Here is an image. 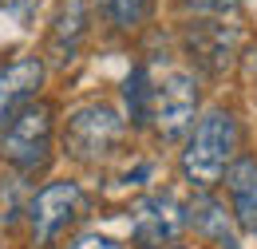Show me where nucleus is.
<instances>
[{
  "instance_id": "obj_3",
  "label": "nucleus",
  "mask_w": 257,
  "mask_h": 249,
  "mask_svg": "<svg viewBox=\"0 0 257 249\" xmlns=\"http://www.w3.org/2000/svg\"><path fill=\"white\" fill-rule=\"evenodd\" d=\"M123 143V119L115 107L107 103H83L67 115L64 123V147L79 162H99V158L115 155Z\"/></svg>"
},
{
  "instance_id": "obj_4",
  "label": "nucleus",
  "mask_w": 257,
  "mask_h": 249,
  "mask_svg": "<svg viewBox=\"0 0 257 249\" xmlns=\"http://www.w3.org/2000/svg\"><path fill=\"white\" fill-rule=\"evenodd\" d=\"M87 198L75 182H48V186L28 202V221H32V237L40 249H52L75 221L83 218Z\"/></svg>"
},
{
  "instance_id": "obj_15",
  "label": "nucleus",
  "mask_w": 257,
  "mask_h": 249,
  "mask_svg": "<svg viewBox=\"0 0 257 249\" xmlns=\"http://www.w3.org/2000/svg\"><path fill=\"white\" fill-rule=\"evenodd\" d=\"M71 249H123L115 237H103V233H87V237H79Z\"/></svg>"
},
{
  "instance_id": "obj_14",
  "label": "nucleus",
  "mask_w": 257,
  "mask_h": 249,
  "mask_svg": "<svg viewBox=\"0 0 257 249\" xmlns=\"http://www.w3.org/2000/svg\"><path fill=\"white\" fill-rule=\"evenodd\" d=\"M194 12H206V16H233L241 8V0H182Z\"/></svg>"
},
{
  "instance_id": "obj_9",
  "label": "nucleus",
  "mask_w": 257,
  "mask_h": 249,
  "mask_svg": "<svg viewBox=\"0 0 257 249\" xmlns=\"http://www.w3.org/2000/svg\"><path fill=\"white\" fill-rule=\"evenodd\" d=\"M229 214H233V210H225V202H218L210 190H198V198L186 206V221H190L202 237L218 241L222 249H237V237H233V221H229Z\"/></svg>"
},
{
  "instance_id": "obj_2",
  "label": "nucleus",
  "mask_w": 257,
  "mask_h": 249,
  "mask_svg": "<svg viewBox=\"0 0 257 249\" xmlns=\"http://www.w3.org/2000/svg\"><path fill=\"white\" fill-rule=\"evenodd\" d=\"M52 151V107L48 103H24L0 131V158L16 170L32 174L48 162Z\"/></svg>"
},
{
  "instance_id": "obj_11",
  "label": "nucleus",
  "mask_w": 257,
  "mask_h": 249,
  "mask_svg": "<svg viewBox=\"0 0 257 249\" xmlns=\"http://www.w3.org/2000/svg\"><path fill=\"white\" fill-rule=\"evenodd\" d=\"M225 186L233 198V218L241 221V229L257 233V158H233V166L225 170Z\"/></svg>"
},
{
  "instance_id": "obj_6",
  "label": "nucleus",
  "mask_w": 257,
  "mask_h": 249,
  "mask_svg": "<svg viewBox=\"0 0 257 249\" xmlns=\"http://www.w3.org/2000/svg\"><path fill=\"white\" fill-rule=\"evenodd\" d=\"M198 111V83L190 71H166L162 79H155V115L151 123L159 127L162 139H178L186 135V127L194 123Z\"/></svg>"
},
{
  "instance_id": "obj_12",
  "label": "nucleus",
  "mask_w": 257,
  "mask_h": 249,
  "mask_svg": "<svg viewBox=\"0 0 257 249\" xmlns=\"http://www.w3.org/2000/svg\"><path fill=\"white\" fill-rule=\"evenodd\" d=\"M123 103H127V119L131 127H151L155 115V79L143 63L131 67V75L123 79Z\"/></svg>"
},
{
  "instance_id": "obj_7",
  "label": "nucleus",
  "mask_w": 257,
  "mask_h": 249,
  "mask_svg": "<svg viewBox=\"0 0 257 249\" xmlns=\"http://www.w3.org/2000/svg\"><path fill=\"white\" fill-rule=\"evenodd\" d=\"M186 52L206 75H222L237 56V28L225 20H194L186 28Z\"/></svg>"
},
{
  "instance_id": "obj_1",
  "label": "nucleus",
  "mask_w": 257,
  "mask_h": 249,
  "mask_svg": "<svg viewBox=\"0 0 257 249\" xmlns=\"http://www.w3.org/2000/svg\"><path fill=\"white\" fill-rule=\"evenodd\" d=\"M233 155H237V119H233V111L214 107L194 123L190 139H186L182 174L190 186L210 190L225 178V170L233 166Z\"/></svg>"
},
{
  "instance_id": "obj_5",
  "label": "nucleus",
  "mask_w": 257,
  "mask_h": 249,
  "mask_svg": "<svg viewBox=\"0 0 257 249\" xmlns=\"http://www.w3.org/2000/svg\"><path fill=\"white\" fill-rule=\"evenodd\" d=\"M186 206L174 194H147L131 206V237L143 249H166L186 229Z\"/></svg>"
},
{
  "instance_id": "obj_8",
  "label": "nucleus",
  "mask_w": 257,
  "mask_h": 249,
  "mask_svg": "<svg viewBox=\"0 0 257 249\" xmlns=\"http://www.w3.org/2000/svg\"><path fill=\"white\" fill-rule=\"evenodd\" d=\"M40 83H44V60L40 56H16V60L0 63V127L24 103H32Z\"/></svg>"
},
{
  "instance_id": "obj_16",
  "label": "nucleus",
  "mask_w": 257,
  "mask_h": 249,
  "mask_svg": "<svg viewBox=\"0 0 257 249\" xmlns=\"http://www.w3.org/2000/svg\"><path fill=\"white\" fill-rule=\"evenodd\" d=\"M0 4H4V8L12 12V16H20V20H28V16H32V8L40 4V0H0Z\"/></svg>"
},
{
  "instance_id": "obj_13",
  "label": "nucleus",
  "mask_w": 257,
  "mask_h": 249,
  "mask_svg": "<svg viewBox=\"0 0 257 249\" xmlns=\"http://www.w3.org/2000/svg\"><path fill=\"white\" fill-rule=\"evenodd\" d=\"M95 4H99V12H103V20L119 32L139 28L143 16H147V0H95Z\"/></svg>"
},
{
  "instance_id": "obj_10",
  "label": "nucleus",
  "mask_w": 257,
  "mask_h": 249,
  "mask_svg": "<svg viewBox=\"0 0 257 249\" xmlns=\"http://www.w3.org/2000/svg\"><path fill=\"white\" fill-rule=\"evenodd\" d=\"M87 28H91L87 0H64V4H60V12H56V20H52L48 52H52L60 63L71 60V56H75V48H79V40L87 36Z\"/></svg>"
}]
</instances>
